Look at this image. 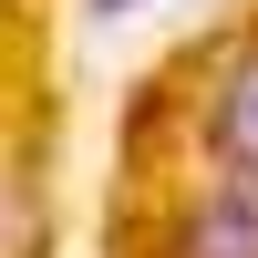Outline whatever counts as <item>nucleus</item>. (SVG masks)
I'll return each instance as SVG.
<instances>
[{
    "label": "nucleus",
    "mask_w": 258,
    "mask_h": 258,
    "mask_svg": "<svg viewBox=\"0 0 258 258\" xmlns=\"http://www.w3.org/2000/svg\"><path fill=\"white\" fill-rule=\"evenodd\" d=\"M93 11H135V0H93Z\"/></svg>",
    "instance_id": "7ed1b4c3"
},
{
    "label": "nucleus",
    "mask_w": 258,
    "mask_h": 258,
    "mask_svg": "<svg viewBox=\"0 0 258 258\" xmlns=\"http://www.w3.org/2000/svg\"><path fill=\"white\" fill-rule=\"evenodd\" d=\"M165 258H258V176H227L217 197H186L165 227Z\"/></svg>",
    "instance_id": "f257e3e1"
},
{
    "label": "nucleus",
    "mask_w": 258,
    "mask_h": 258,
    "mask_svg": "<svg viewBox=\"0 0 258 258\" xmlns=\"http://www.w3.org/2000/svg\"><path fill=\"white\" fill-rule=\"evenodd\" d=\"M207 145H217V165H227V176H258V52L227 62L217 103H207Z\"/></svg>",
    "instance_id": "f03ea898"
}]
</instances>
